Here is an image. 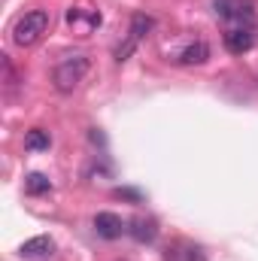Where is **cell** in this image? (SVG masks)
Instances as JSON below:
<instances>
[{"instance_id": "cell-1", "label": "cell", "mask_w": 258, "mask_h": 261, "mask_svg": "<svg viewBox=\"0 0 258 261\" xmlns=\"http://www.w3.org/2000/svg\"><path fill=\"white\" fill-rule=\"evenodd\" d=\"M64 21H67V28H70V34H73V37L85 40V37H91V34L100 28L104 15H100V9H97L94 3H88V0H79V3L67 6Z\"/></svg>"}, {"instance_id": "cell-6", "label": "cell", "mask_w": 258, "mask_h": 261, "mask_svg": "<svg viewBox=\"0 0 258 261\" xmlns=\"http://www.w3.org/2000/svg\"><path fill=\"white\" fill-rule=\"evenodd\" d=\"M222 43L231 55H246L255 46V28H228L222 34Z\"/></svg>"}, {"instance_id": "cell-2", "label": "cell", "mask_w": 258, "mask_h": 261, "mask_svg": "<svg viewBox=\"0 0 258 261\" xmlns=\"http://www.w3.org/2000/svg\"><path fill=\"white\" fill-rule=\"evenodd\" d=\"M49 31V12L46 9H31L24 15H18V21L12 24V43L15 46H34L43 40V34Z\"/></svg>"}, {"instance_id": "cell-11", "label": "cell", "mask_w": 258, "mask_h": 261, "mask_svg": "<svg viewBox=\"0 0 258 261\" xmlns=\"http://www.w3.org/2000/svg\"><path fill=\"white\" fill-rule=\"evenodd\" d=\"M52 146V137H49V130L43 128H31L24 134V149L28 152H46Z\"/></svg>"}, {"instance_id": "cell-7", "label": "cell", "mask_w": 258, "mask_h": 261, "mask_svg": "<svg viewBox=\"0 0 258 261\" xmlns=\"http://www.w3.org/2000/svg\"><path fill=\"white\" fill-rule=\"evenodd\" d=\"M94 231H97V237H104V240H116V237H122V234L128 231V225L122 222L119 213L104 210V213L94 216Z\"/></svg>"}, {"instance_id": "cell-3", "label": "cell", "mask_w": 258, "mask_h": 261, "mask_svg": "<svg viewBox=\"0 0 258 261\" xmlns=\"http://www.w3.org/2000/svg\"><path fill=\"white\" fill-rule=\"evenodd\" d=\"M85 73H88V58L85 55H64L52 70V85H55V91L70 94L85 79Z\"/></svg>"}, {"instance_id": "cell-13", "label": "cell", "mask_w": 258, "mask_h": 261, "mask_svg": "<svg viewBox=\"0 0 258 261\" xmlns=\"http://www.w3.org/2000/svg\"><path fill=\"white\" fill-rule=\"evenodd\" d=\"M116 197H125V200H131V203H140V200H143V195L134 192V189H116Z\"/></svg>"}, {"instance_id": "cell-10", "label": "cell", "mask_w": 258, "mask_h": 261, "mask_svg": "<svg viewBox=\"0 0 258 261\" xmlns=\"http://www.w3.org/2000/svg\"><path fill=\"white\" fill-rule=\"evenodd\" d=\"M52 252H55V240H52V237H46V234L24 240V243H21V249H18V255H21V258H49Z\"/></svg>"}, {"instance_id": "cell-9", "label": "cell", "mask_w": 258, "mask_h": 261, "mask_svg": "<svg viewBox=\"0 0 258 261\" xmlns=\"http://www.w3.org/2000/svg\"><path fill=\"white\" fill-rule=\"evenodd\" d=\"M128 234L137 243H152L158 237V222L152 216H137V219L128 222Z\"/></svg>"}, {"instance_id": "cell-12", "label": "cell", "mask_w": 258, "mask_h": 261, "mask_svg": "<svg viewBox=\"0 0 258 261\" xmlns=\"http://www.w3.org/2000/svg\"><path fill=\"white\" fill-rule=\"evenodd\" d=\"M24 192L31 197L49 195V192H52V179L43 176V173H28V176H24Z\"/></svg>"}, {"instance_id": "cell-5", "label": "cell", "mask_w": 258, "mask_h": 261, "mask_svg": "<svg viewBox=\"0 0 258 261\" xmlns=\"http://www.w3.org/2000/svg\"><path fill=\"white\" fill-rule=\"evenodd\" d=\"M152 28H155V18H152V15H146V12H134V15H131L128 40H125L122 46H116V52H113L119 64H122V61H128L131 52L137 49V43H140V40H143V37H146V34L152 31Z\"/></svg>"}, {"instance_id": "cell-4", "label": "cell", "mask_w": 258, "mask_h": 261, "mask_svg": "<svg viewBox=\"0 0 258 261\" xmlns=\"http://www.w3.org/2000/svg\"><path fill=\"white\" fill-rule=\"evenodd\" d=\"M216 15L225 18L231 28H252L255 24V6L249 0H213Z\"/></svg>"}, {"instance_id": "cell-8", "label": "cell", "mask_w": 258, "mask_h": 261, "mask_svg": "<svg viewBox=\"0 0 258 261\" xmlns=\"http://www.w3.org/2000/svg\"><path fill=\"white\" fill-rule=\"evenodd\" d=\"M173 61L183 67H192V64H203V61H210V46L203 43V40H192V43H186L176 55H173Z\"/></svg>"}]
</instances>
